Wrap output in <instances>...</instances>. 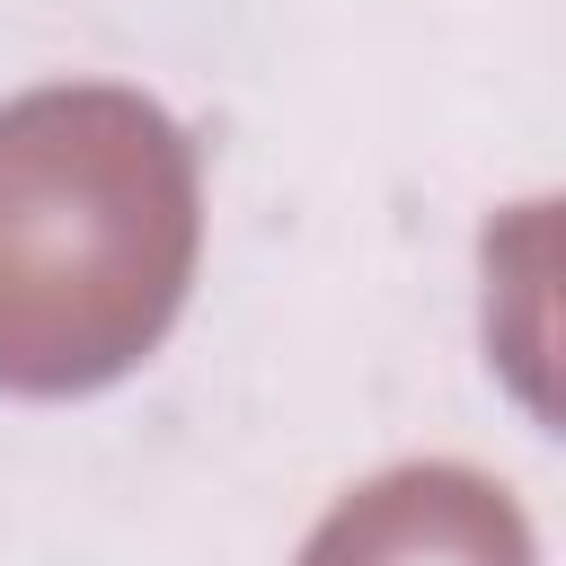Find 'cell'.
<instances>
[{
	"label": "cell",
	"mask_w": 566,
	"mask_h": 566,
	"mask_svg": "<svg viewBox=\"0 0 566 566\" xmlns=\"http://www.w3.org/2000/svg\"><path fill=\"white\" fill-rule=\"evenodd\" d=\"M203 256L195 133L115 80L0 106V389L88 398L186 310Z\"/></svg>",
	"instance_id": "6da1fadb"
},
{
	"label": "cell",
	"mask_w": 566,
	"mask_h": 566,
	"mask_svg": "<svg viewBox=\"0 0 566 566\" xmlns=\"http://www.w3.org/2000/svg\"><path fill=\"white\" fill-rule=\"evenodd\" d=\"M301 566H539V539L504 478L469 460H398L318 513Z\"/></svg>",
	"instance_id": "7a4b0ae2"
}]
</instances>
